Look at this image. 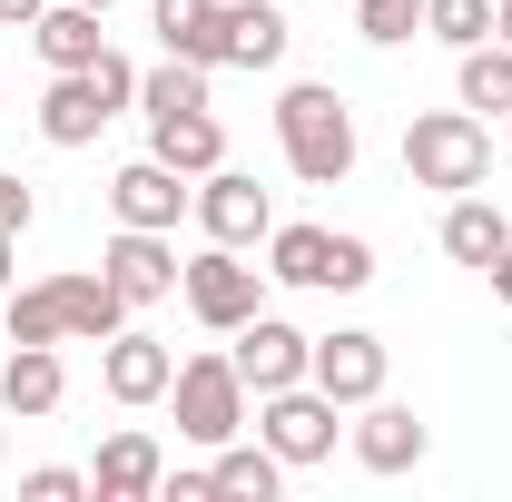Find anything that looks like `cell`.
Masks as SVG:
<instances>
[{
	"instance_id": "cell-27",
	"label": "cell",
	"mask_w": 512,
	"mask_h": 502,
	"mask_svg": "<svg viewBox=\"0 0 512 502\" xmlns=\"http://www.w3.org/2000/svg\"><path fill=\"white\" fill-rule=\"evenodd\" d=\"M355 30H365L375 50H404V40L424 30V0H355Z\"/></svg>"
},
{
	"instance_id": "cell-9",
	"label": "cell",
	"mask_w": 512,
	"mask_h": 502,
	"mask_svg": "<svg viewBox=\"0 0 512 502\" xmlns=\"http://www.w3.org/2000/svg\"><path fill=\"white\" fill-rule=\"evenodd\" d=\"M188 207H197V188L168 168V158H128L119 178H109V217H119V227H158V237H178Z\"/></svg>"
},
{
	"instance_id": "cell-14",
	"label": "cell",
	"mask_w": 512,
	"mask_h": 502,
	"mask_svg": "<svg viewBox=\"0 0 512 502\" xmlns=\"http://www.w3.org/2000/svg\"><path fill=\"white\" fill-rule=\"evenodd\" d=\"M109 119H119V109L99 99L89 69H50V99H40V138H50V148H89Z\"/></svg>"
},
{
	"instance_id": "cell-1",
	"label": "cell",
	"mask_w": 512,
	"mask_h": 502,
	"mask_svg": "<svg viewBox=\"0 0 512 502\" xmlns=\"http://www.w3.org/2000/svg\"><path fill=\"white\" fill-rule=\"evenodd\" d=\"M276 148H286V168H296L306 188H345V178H355V109H345V89L296 79V89L276 99Z\"/></svg>"
},
{
	"instance_id": "cell-22",
	"label": "cell",
	"mask_w": 512,
	"mask_h": 502,
	"mask_svg": "<svg viewBox=\"0 0 512 502\" xmlns=\"http://www.w3.org/2000/svg\"><path fill=\"white\" fill-rule=\"evenodd\" d=\"M158 50L168 60H197V69H227V40H217V0H158Z\"/></svg>"
},
{
	"instance_id": "cell-32",
	"label": "cell",
	"mask_w": 512,
	"mask_h": 502,
	"mask_svg": "<svg viewBox=\"0 0 512 502\" xmlns=\"http://www.w3.org/2000/svg\"><path fill=\"white\" fill-rule=\"evenodd\" d=\"M483 276H493V296H503V306H512V247L493 256V266H483Z\"/></svg>"
},
{
	"instance_id": "cell-18",
	"label": "cell",
	"mask_w": 512,
	"mask_h": 502,
	"mask_svg": "<svg viewBox=\"0 0 512 502\" xmlns=\"http://www.w3.org/2000/svg\"><path fill=\"white\" fill-rule=\"evenodd\" d=\"M217 40H227V69H276L296 30L276 0H217Z\"/></svg>"
},
{
	"instance_id": "cell-19",
	"label": "cell",
	"mask_w": 512,
	"mask_h": 502,
	"mask_svg": "<svg viewBox=\"0 0 512 502\" xmlns=\"http://www.w3.org/2000/svg\"><path fill=\"white\" fill-rule=\"evenodd\" d=\"M148 158H168L178 178L227 168V128H217V109H168V119H148Z\"/></svg>"
},
{
	"instance_id": "cell-2",
	"label": "cell",
	"mask_w": 512,
	"mask_h": 502,
	"mask_svg": "<svg viewBox=\"0 0 512 502\" xmlns=\"http://www.w3.org/2000/svg\"><path fill=\"white\" fill-rule=\"evenodd\" d=\"M404 178L414 188H444V197L483 188L493 178V128L473 119V109H424V119L404 128Z\"/></svg>"
},
{
	"instance_id": "cell-36",
	"label": "cell",
	"mask_w": 512,
	"mask_h": 502,
	"mask_svg": "<svg viewBox=\"0 0 512 502\" xmlns=\"http://www.w3.org/2000/svg\"><path fill=\"white\" fill-rule=\"evenodd\" d=\"M79 10H119V0H79Z\"/></svg>"
},
{
	"instance_id": "cell-23",
	"label": "cell",
	"mask_w": 512,
	"mask_h": 502,
	"mask_svg": "<svg viewBox=\"0 0 512 502\" xmlns=\"http://www.w3.org/2000/svg\"><path fill=\"white\" fill-rule=\"evenodd\" d=\"M207 473H217V502H276V483H286V463H276V443L266 434H237V443H217V463H207Z\"/></svg>"
},
{
	"instance_id": "cell-10",
	"label": "cell",
	"mask_w": 512,
	"mask_h": 502,
	"mask_svg": "<svg viewBox=\"0 0 512 502\" xmlns=\"http://www.w3.org/2000/svg\"><path fill=\"white\" fill-rule=\"evenodd\" d=\"M168 375H178V355L148 335V325H119L109 345H99V384H109V404H168Z\"/></svg>"
},
{
	"instance_id": "cell-29",
	"label": "cell",
	"mask_w": 512,
	"mask_h": 502,
	"mask_svg": "<svg viewBox=\"0 0 512 502\" xmlns=\"http://www.w3.org/2000/svg\"><path fill=\"white\" fill-rule=\"evenodd\" d=\"M89 493V473H69V463H40V473H20V502H79Z\"/></svg>"
},
{
	"instance_id": "cell-12",
	"label": "cell",
	"mask_w": 512,
	"mask_h": 502,
	"mask_svg": "<svg viewBox=\"0 0 512 502\" xmlns=\"http://www.w3.org/2000/svg\"><path fill=\"white\" fill-rule=\"evenodd\" d=\"M197 227H207L217 247H256V237L276 227V197L256 188V178H237V168H207V178H197Z\"/></svg>"
},
{
	"instance_id": "cell-4",
	"label": "cell",
	"mask_w": 512,
	"mask_h": 502,
	"mask_svg": "<svg viewBox=\"0 0 512 502\" xmlns=\"http://www.w3.org/2000/svg\"><path fill=\"white\" fill-rule=\"evenodd\" d=\"M168 404H178V434L197 453H217V443L247 434V375L227 365V355H188L178 375H168Z\"/></svg>"
},
{
	"instance_id": "cell-5",
	"label": "cell",
	"mask_w": 512,
	"mask_h": 502,
	"mask_svg": "<svg viewBox=\"0 0 512 502\" xmlns=\"http://www.w3.org/2000/svg\"><path fill=\"white\" fill-rule=\"evenodd\" d=\"M178 296H188V315L207 335H237V325L266 306V266H247V247H217V237H207V256L178 266Z\"/></svg>"
},
{
	"instance_id": "cell-17",
	"label": "cell",
	"mask_w": 512,
	"mask_h": 502,
	"mask_svg": "<svg viewBox=\"0 0 512 502\" xmlns=\"http://www.w3.org/2000/svg\"><path fill=\"white\" fill-rule=\"evenodd\" d=\"M60 394H69L60 345H10V365H0V414L40 424V414H60Z\"/></svg>"
},
{
	"instance_id": "cell-6",
	"label": "cell",
	"mask_w": 512,
	"mask_h": 502,
	"mask_svg": "<svg viewBox=\"0 0 512 502\" xmlns=\"http://www.w3.org/2000/svg\"><path fill=\"white\" fill-rule=\"evenodd\" d=\"M335 394L325 384H276V394H256V434L276 443V463H325L335 453Z\"/></svg>"
},
{
	"instance_id": "cell-30",
	"label": "cell",
	"mask_w": 512,
	"mask_h": 502,
	"mask_svg": "<svg viewBox=\"0 0 512 502\" xmlns=\"http://www.w3.org/2000/svg\"><path fill=\"white\" fill-rule=\"evenodd\" d=\"M30 217H40L30 178H20V168H0V227H20V237H30Z\"/></svg>"
},
{
	"instance_id": "cell-35",
	"label": "cell",
	"mask_w": 512,
	"mask_h": 502,
	"mask_svg": "<svg viewBox=\"0 0 512 502\" xmlns=\"http://www.w3.org/2000/svg\"><path fill=\"white\" fill-rule=\"evenodd\" d=\"M493 40H503V50H512V0H493Z\"/></svg>"
},
{
	"instance_id": "cell-31",
	"label": "cell",
	"mask_w": 512,
	"mask_h": 502,
	"mask_svg": "<svg viewBox=\"0 0 512 502\" xmlns=\"http://www.w3.org/2000/svg\"><path fill=\"white\" fill-rule=\"evenodd\" d=\"M158 502H217V473L188 463V473H158Z\"/></svg>"
},
{
	"instance_id": "cell-37",
	"label": "cell",
	"mask_w": 512,
	"mask_h": 502,
	"mask_svg": "<svg viewBox=\"0 0 512 502\" xmlns=\"http://www.w3.org/2000/svg\"><path fill=\"white\" fill-rule=\"evenodd\" d=\"M0 463H10V424H0Z\"/></svg>"
},
{
	"instance_id": "cell-28",
	"label": "cell",
	"mask_w": 512,
	"mask_h": 502,
	"mask_svg": "<svg viewBox=\"0 0 512 502\" xmlns=\"http://www.w3.org/2000/svg\"><path fill=\"white\" fill-rule=\"evenodd\" d=\"M89 79H99V99H109V109H138V60L99 50V60H89Z\"/></svg>"
},
{
	"instance_id": "cell-11",
	"label": "cell",
	"mask_w": 512,
	"mask_h": 502,
	"mask_svg": "<svg viewBox=\"0 0 512 502\" xmlns=\"http://www.w3.org/2000/svg\"><path fill=\"white\" fill-rule=\"evenodd\" d=\"M306 384H325L335 404H375V394H384V335H365V325H335V335H316Z\"/></svg>"
},
{
	"instance_id": "cell-7",
	"label": "cell",
	"mask_w": 512,
	"mask_h": 502,
	"mask_svg": "<svg viewBox=\"0 0 512 502\" xmlns=\"http://www.w3.org/2000/svg\"><path fill=\"white\" fill-rule=\"evenodd\" d=\"M306 355H316V335H296L286 315L256 306L237 335H227V365L247 375V394H276V384H306Z\"/></svg>"
},
{
	"instance_id": "cell-38",
	"label": "cell",
	"mask_w": 512,
	"mask_h": 502,
	"mask_svg": "<svg viewBox=\"0 0 512 502\" xmlns=\"http://www.w3.org/2000/svg\"><path fill=\"white\" fill-rule=\"evenodd\" d=\"M503 128H512V109H503Z\"/></svg>"
},
{
	"instance_id": "cell-24",
	"label": "cell",
	"mask_w": 512,
	"mask_h": 502,
	"mask_svg": "<svg viewBox=\"0 0 512 502\" xmlns=\"http://www.w3.org/2000/svg\"><path fill=\"white\" fill-rule=\"evenodd\" d=\"M453 89H463L473 119H483V109H512V50H503V40H473L463 69H453Z\"/></svg>"
},
{
	"instance_id": "cell-3",
	"label": "cell",
	"mask_w": 512,
	"mask_h": 502,
	"mask_svg": "<svg viewBox=\"0 0 512 502\" xmlns=\"http://www.w3.org/2000/svg\"><path fill=\"white\" fill-rule=\"evenodd\" d=\"M266 276L316 286V296H355V286H375V247L335 237V227H266Z\"/></svg>"
},
{
	"instance_id": "cell-13",
	"label": "cell",
	"mask_w": 512,
	"mask_h": 502,
	"mask_svg": "<svg viewBox=\"0 0 512 502\" xmlns=\"http://www.w3.org/2000/svg\"><path fill=\"white\" fill-rule=\"evenodd\" d=\"M158 473H168V453H158V434H138V424H119V434L99 443V463H89V493H99V502H148V493H158Z\"/></svg>"
},
{
	"instance_id": "cell-20",
	"label": "cell",
	"mask_w": 512,
	"mask_h": 502,
	"mask_svg": "<svg viewBox=\"0 0 512 502\" xmlns=\"http://www.w3.org/2000/svg\"><path fill=\"white\" fill-rule=\"evenodd\" d=\"M503 247H512V217H503L483 188H463V197L444 207V256H453V266H493Z\"/></svg>"
},
{
	"instance_id": "cell-25",
	"label": "cell",
	"mask_w": 512,
	"mask_h": 502,
	"mask_svg": "<svg viewBox=\"0 0 512 502\" xmlns=\"http://www.w3.org/2000/svg\"><path fill=\"white\" fill-rule=\"evenodd\" d=\"M207 79H217V69L158 60V69H138V109H148V119H168V109H207Z\"/></svg>"
},
{
	"instance_id": "cell-34",
	"label": "cell",
	"mask_w": 512,
	"mask_h": 502,
	"mask_svg": "<svg viewBox=\"0 0 512 502\" xmlns=\"http://www.w3.org/2000/svg\"><path fill=\"white\" fill-rule=\"evenodd\" d=\"M10 256H20V227H0V296H10Z\"/></svg>"
},
{
	"instance_id": "cell-26",
	"label": "cell",
	"mask_w": 512,
	"mask_h": 502,
	"mask_svg": "<svg viewBox=\"0 0 512 502\" xmlns=\"http://www.w3.org/2000/svg\"><path fill=\"white\" fill-rule=\"evenodd\" d=\"M424 30L444 50H473V40H493V0H424Z\"/></svg>"
},
{
	"instance_id": "cell-16",
	"label": "cell",
	"mask_w": 512,
	"mask_h": 502,
	"mask_svg": "<svg viewBox=\"0 0 512 502\" xmlns=\"http://www.w3.org/2000/svg\"><path fill=\"white\" fill-rule=\"evenodd\" d=\"M50 306H60V345H109L128 325V296L109 276H50Z\"/></svg>"
},
{
	"instance_id": "cell-21",
	"label": "cell",
	"mask_w": 512,
	"mask_h": 502,
	"mask_svg": "<svg viewBox=\"0 0 512 502\" xmlns=\"http://www.w3.org/2000/svg\"><path fill=\"white\" fill-rule=\"evenodd\" d=\"M109 10H79V0H50L40 20H30V40H40V60L50 69H89L99 50H109V30H99Z\"/></svg>"
},
{
	"instance_id": "cell-15",
	"label": "cell",
	"mask_w": 512,
	"mask_h": 502,
	"mask_svg": "<svg viewBox=\"0 0 512 502\" xmlns=\"http://www.w3.org/2000/svg\"><path fill=\"white\" fill-rule=\"evenodd\" d=\"M424 453H434V434L414 424V404H384V394H375L365 424H355V463H365V473H414Z\"/></svg>"
},
{
	"instance_id": "cell-33",
	"label": "cell",
	"mask_w": 512,
	"mask_h": 502,
	"mask_svg": "<svg viewBox=\"0 0 512 502\" xmlns=\"http://www.w3.org/2000/svg\"><path fill=\"white\" fill-rule=\"evenodd\" d=\"M40 10H50V0H0V20H20V30H30Z\"/></svg>"
},
{
	"instance_id": "cell-8",
	"label": "cell",
	"mask_w": 512,
	"mask_h": 502,
	"mask_svg": "<svg viewBox=\"0 0 512 502\" xmlns=\"http://www.w3.org/2000/svg\"><path fill=\"white\" fill-rule=\"evenodd\" d=\"M99 276L128 296V315L158 306V296H178V237H158V227H119V237L99 247Z\"/></svg>"
}]
</instances>
